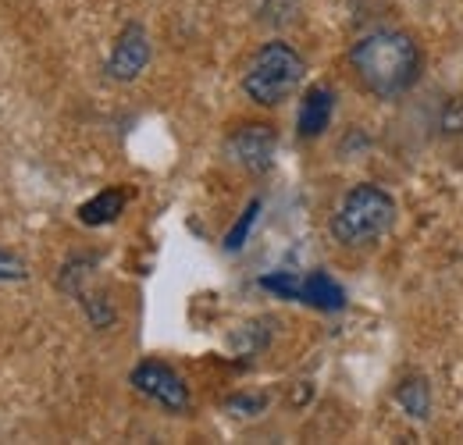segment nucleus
Returning a JSON list of instances; mask_svg holds the SVG:
<instances>
[{
  "label": "nucleus",
  "instance_id": "f257e3e1",
  "mask_svg": "<svg viewBox=\"0 0 463 445\" xmlns=\"http://www.w3.org/2000/svg\"><path fill=\"white\" fill-rule=\"evenodd\" d=\"M349 64L367 93L392 100L420 79L424 57H420V47L413 43V36H406L400 29H378L353 43Z\"/></svg>",
  "mask_w": 463,
  "mask_h": 445
},
{
  "label": "nucleus",
  "instance_id": "7ed1b4c3",
  "mask_svg": "<svg viewBox=\"0 0 463 445\" xmlns=\"http://www.w3.org/2000/svg\"><path fill=\"white\" fill-rule=\"evenodd\" d=\"M303 57L292 51L289 43L282 40H271L264 43L253 61L246 64V75H242V90L253 104L260 108H279L282 100H289L296 93V86L303 82Z\"/></svg>",
  "mask_w": 463,
  "mask_h": 445
},
{
  "label": "nucleus",
  "instance_id": "423d86ee",
  "mask_svg": "<svg viewBox=\"0 0 463 445\" xmlns=\"http://www.w3.org/2000/svg\"><path fill=\"white\" fill-rule=\"evenodd\" d=\"M146 64H150V40H146L143 25H128L108 57V75L115 82H132V79H139V71Z\"/></svg>",
  "mask_w": 463,
  "mask_h": 445
},
{
  "label": "nucleus",
  "instance_id": "0eeeda50",
  "mask_svg": "<svg viewBox=\"0 0 463 445\" xmlns=\"http://www.w3.org/2000/svg\"><path fill=\"white\" fill-rule=\"evenodd\" d=\"M335 111V93L328 86H310L303 104H299V136L303 139H317Z\"/></svg>",
  "mask_w": 463,
  "mask_h": 445
},
{
  "label": "nucleus",
  "instance_id": "20e7f679",
  "mask_svg": "<svg viewBox=\"0 0 463 445\" xmlns=\"http://www.w3.org/2000/svg\"><path fill=\"white\" fill-rule=\"evenodd\" d=\"M132 385L136 392H143L146 399H154L157 406L172 410V413H185L189 410V389L185 382L175 374L168 364H157V360H146L132 371Z\"/></svg>",
  "mask_w": 463,
  "mask_h": 445
},
{
  "label": "nucleus",
  "instance_id": "1a4fd4ad",
  "mask_svg": "<svg viewBox=\"0 0 463 445\" xmlns=\"http://www.w3.org/2000/svg\"><path fill=\"white\" fill-rule=\"evenodd\" d=\"M125 211V193L121 189H104L93 200H86L79 207V222L82 224H111Z\"/></svg>",
  "mask_w": 463,
  "mask_h": 445
},
{
  "label": "nucleus",
  "instance_id": "4468645a",
  "mask_svg": "<svg viewBox=\"0 0 463 445\" xmlns=\"http://www.w3.org/2000/svg\"><path fill=\"white\" fill-rule=\"evenodd\" d=\"M442 132H453V136H460L463 132V97H453L449 104H446V111H442Z\"/></svg>",
  "mask_w": 463,
  "mask_h": 445
},
{
  "label": "nucleus",
  "instance_id": "ddd939ff",
  "mask_svg": "<svg viewBox=\"0 0 463 445\" xmlns=\"http://www.w3.org/2000/svg\"><path fill=\"white\" fill-rule=\"evenodd\" d=\"M25 260L22 257H14V253H7V250H0V281H22L25 279Z\"/></svg>",
  "mask_w": 463,
  "mask_h": 445
},
{
  "label": "nucleus",
  "instance_id": "9d476101",
  "mask_svg": "<svg viewBox=\"0 0 463 445\" xmlns=\"http://www.w3.org/2000/svg\"><path fill=\"white\" fill-rule=\"evenodd\" d=\"M396 402L403 406L410 417L424 421V417H428V410H431V392H428V385H424L420 378H406L403 385L396 389Z\"/></svg>",
  "mask_w": 463,
  "mask_h": 445
},
{
  "label": "nucleus",
  "instance_id": "9b49d317",
  "mask_svg": "<svg viewBox=\"0 0 463 445\" xmlns=\"http://www.w3.org/2000/svg\"><path fill=\"white\" fill-rule=\"evenodd\" d=\"M299 275L296 271H279V275H264L260 285L268 289V292H275V296H282V299H299Z\"/></svg>",
  "mask_w": 463,
  "mask_h": 445
},
{
  "label": "nucleus",
  "instance_id": "39448f33",
  "mask_svg": "<svg viewBox=\"0 0 463 445\" xmlns=\"http://www.w3.org/2000/svg\"><path fill=\"white\" fill-rule=\"evenodd\" d=\"M275 128L264 121H250L239 125L229 139V157L246 171H268L271 157H275Z\"/></svg>",
  "mask_w": 463,
  "mask_h": 445
},
{
  "label": "nucleus",
  "instance_id": "2eb2a0df",
  "mask_svg": "<svg viewBox=\"0 0 463 445\" xmlns=\"http://www.w3.org/2000/svg\"><path fill=\"white\" fill-rule=\"evenodd\" d=\"M268 406V399L264 395H253V399H246V395H239V399H232L229 410H250V413H257V410H264Z\"/></svg>",
  "mask_w": 463,
  "mask_h": 445
},
{
  "label": "nucleus",
  "instance_id": "f8f14e48",
  "mask_svg": "<svg viewBox=\"0 0 463 445\" xmlns=\"http://www.w3.org/2000/svg\"><path fill=\"white\" fill-rule=\"evenodd\" d=\"M257 211H260V204L253 200V204L246 207V214L239 218V224H235V228H232V232H229V250H239V246H242V239H246V232H250V228H253V222H257Z\"/></svg>",
  "mask_w": 463,
  "mask_h": 445
},
{
  "label": "nucleus",
  "instance_id": "6e6552de",
  "mask_svg": "<svg viewBox=\"0 0 463 445\" xmlns=\"http://www.w3.org/2000/svg\"><path fill=\"white\" fill-rule=\"evenodd\" d=\"M299 303H310L317 310H343L346 307V292L335 279H328L325 271H310L299 281Z\"/></svg>",
  "mask_w": 463,
  "mask_h": 445
},
{
  "label": "nucleus",
  "instance_id": "f03ea898",
  "mask_svg": "<svg viewBox=\"0 0 463 445\" xmlns=\"http://www.w3.org/2000/svg\"><path fill=\"white\" fill-rule=\"evenodd\" d=\"M392 222H396V200L382 185L360 182L343 196V204L332 218V235L343 246H367L378 235H385Z\"/></svg>",
  "mask_w": 463,
  "mask_h": 445
}]
</instances>
